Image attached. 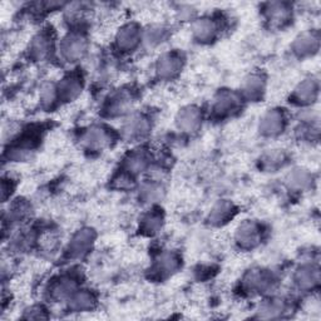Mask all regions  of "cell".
<instances>
[{"mask_svg":"<svg viewBox=\"0 0 321 321\" xmlns=\"http://www.w3.org/2000/svg\"><path fill=\"white\" fill-rule=\"evenodd\" d=\"M194 31H196V33L198 34L200 38L201 36L205 38V36L212 35L213 32H215V28H213V24L209 20V19H202L200 23H197Z\"/></svg>","mask_w":321,"mask_h":321,"instance_id":"obj_6","label":"cell"},{"mask_svg":"<svg viewBox=\"0 0 321 321\" xmlns=\"http://www.w3.org/2000/svg\"><path fill=\"white\" fill-rule=\"evenodd\" d=\"M137 29H134L133 27H126L123 31L119 33V44H122L126 48H129V47L134 46L137 42Z\"/></svg>","mask_w":321,"mask_h":321,"instance_id":"obj_3","label":"cell"},{"mask_svg":"<svg viewBox=\"0 0 321 321\" xmlns=\"http://www.w3.org/2000/svg\"><path fill=\"white\" fill-rule=\"evenodd\" d=\"M256 227L254 225L245 224L242 227L240 228L239 232V240L240 242H242L243 245H252L256 242L257 240V232H256Z\"/></svg>","mask_w":321,"mask_h":321,"instance_id":"obj_2","label":"cell"},{"mask_svg":"<svg viewBox=\"0 0 321 321\" xmlns=\"http://www.w3.org/2000/svg\"><path fill=\"white\" fill-rule=\"evenodd\" d=\"M177 58L171 57V55H166V57L162 59V62H160V72H162V74H166V73H175L177 69Z\"/></svg>","mask_w":321,"mask_h":321,"instance_id":"obj_5","label":"cell"},{"mask_svg":"<svg viewBox=\"0 0 321 321\" xmlns=\"http://www.w3.org/2000/svg\"><path fill=\"white\" fill-rule=\"evenodd\" d=\"M67 42L64 43L63 52L67 55L68 59H76V58L82 57L84 53V42L79 36H72L65 39Z\"/></svg>","mask_w":321,"mask_h":321,"instance_id":"obj_1","label":"cell"},{"mask_svg":"<svg viewBox=\"0 0 321 321\" xmlns=\"http://www.w3.org/2000/svg\"><path fill=\"white\" fill-rule=\"evenodd\" d=\"M198 114H197L196 111L193 109H187L186 112H182L181 118H179V123L187 129H191V128L196 127L197 121H198Z\"/></svg>","mask_w":321,"mask_h":321,"instance_id":"obj_4","label":"cell"}]
</instances>
